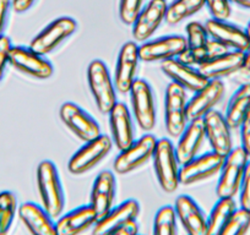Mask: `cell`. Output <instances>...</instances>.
Segmentation results:
<instances>
[{"label": "cell", "instance_id": "obj_27", "mask_svg": "<svg viewBox=\"0 0 250 235\" xmlns=\"http://www.w3.org/2000/svg\"><path fill=\"white\" fill-rule=\"evenodd\" d=\"M98 220L96 211L87 206H80L65 215H60L55 223L58 235H80L90 228H93Z\"/></svg>", "mask_w": 250, "mask_h": 235}, {"label": "cell", "instance_id": "obj_15", "mask_svg": "<svg viewBox=\"0 0 250 235\" xmlns=\"http://www.w3.org/2000/svg\"><path fill=\"white\" fill-rule=\"evenodd\" d=\"M139 61V45L136 42H126L122 45L115 65L114 86L120 93H129L136 81Z\"/></svg>", "mask_w": 250, "mask_h": 235}, {"label": "cell", "instance_id": "obj_21", "mask_svg": "<svg viewBox=\"0 0 250 235\" xmlns=\"http://www.w3.org/2000/svg\"><path fill=\"white\" fill-rule=\"evenodd\" d=\"M174 211L188 235H206L208 218L193 197L188 195L178 196L174 203Z\"/></svg>", "mask_w": 250, "mask_h": 235}, {"label": "cell", "instance_id": "obj_45", "mask_svg": "<svg viewBox=\"0 0 250 235\" xmlns=\"http://www.w3.org/2000/svg\"><path fill=\"white\" fill-rule=\"evenodd\" d=\"M245 32H247V35L249 36V38H250V22L248 23V26H247V28H245Z\"/></svg>", "mask_w": 250, "mask_h": 235}, {"label": "cell", "instance_id": "obj_36", "mask_svg": "<svg viewBox=\"0 0 250 235\" xmlns=\"http://www.w3.org/2000/svg\"><path fill=\"white\" fill-rule=\"evenodd\" d=\"M205 5L216 20L227 21L232 14L229 0H205Z\"/></svg>", "mask_w": 250, "mask_h": 235}, {"label": "cell", "instance_id": "obj_5", "mask_svg": "<svg viewBox=\"0 0 250 235\" xmlns=\"http://www.w3.org/2000/svg\"><path fill=\"white\" fill-rule=\"evenodd\" d=\"M87 82L98 110L108 114L117 103V90L104 61L100 59L91 61L87 68Z\"/></svg>", "mask_w": 250, "mask_h": 235}, {"label": "cell", "instance_id": "obj_14", "mask_svg": "<svg viewBox=\"0 0 250 235\" xmlns=\"http://www.w3.org/2000/svg\"><path fill=\"white\" fill-rule=\"evenodd\" d=\"M187 49V38L183 36L172 35L147 40L139 45L140 60L145 63L166 61L169 59H177Z\"/></svg>", "mask_w": 250, "mask_h": 235}, {"label": "cell", "instance_id": "obj_19", "mask_svg": "<svg viewBox=\"0 0 250 235\" xmlns=\"http://www.w3.org/2000/svg\"><path fill=\"white\" fill-rule=\"evenodd\" d=\"M223 95H225V83L222 80L208 81L205 87L194 93L193 97L188 100V120L203 119L208 113L215 109L216 104L222 99Z\"/></svg>", "mask_w": 250, "mask_h": 235}, {"label": "cell", "instance_id": "obj_28", "mask_svg": "<svg viewBox=\"0 0 250 235\" xmlns=\"http://www.w3.org/2000/svg\"><path fill=\"white\" fill-rule=\"evenodd\" d=\"M18 215L32 235H58L53 218L42 206L25 202L19 206Z\"/></svg>", "mask_w": 250, "mask_h": 235}, {"label": "cell", "instance_id": "obj_1", "mask_svg": "<svg viewBox=\"0 0 250 235\" xmlns=\"http://www.w3.org/2000/svg\"><path fill=\"white\" fill-rule=\"evenodd\" d=\"M187 31V49L177 58L182 63L199 66L208 60L227 53L228 48L208 36L205 25L191 21L185 27Z\"/></svg>", "mask_w": 250, "mask_h": 235}, {"label": "cell", "instance_id": "obj_37", "mask_svg": "<svg viewBox=\"0 0 250 235\" xmlns=\"http://www.w3.org/2000/svg\"><path fill=\"white\" fill-rule=\"evenodd\" d=\"M239 205L240 208L250 211V160L245 168L244 176L239 188Z\"/></svg>", "mask_w": 250, "mask_h": 235}, {"label": "cell", "instance_id": "obj_31", "mask_svg": "<svg viewBox=\"0 0 250 235\" xmlns=\"http://www.w3.org/2000/svg\"><path fill=\"white\" fill-rule=\"evenodd\" d=\"M204 5L205 0H174L167 6L165 21L169 25H178L199 13Z\"/></svg>", "mask_w": 250, "mask_h": 235}, {"label": "cell", "instance_id": "obj_6", "mask_svg": "<svg viewBox=\"0 0 250 235\" xmlns=\"http://www.w3.org/2000/svg\"><path fill=\"white\" fill-rule=\"evenodd\" d=\"M187 91L177 83L170 82L166 88L165 125L168 135L179 137L187 128Z\"/></svg>", "mask_w": 250, "mask_h": 235}, {"label": "cell", "instance_id": "obj_41", "mask_svg": "<svg viewBox=\"0 0 250 235\" xmlns=\"http://www.w3.org/2000/svg\"><path fill=\"white\" fill-rule=\"evenodd\" d=\"M109 235H139V223L138 220H131L123 225L122 228L117 229L115 232L110 233Z\"/></svg>", "mask_w": 250, "mask_h": 235}, {"label": "cell", "instance_id": "obj_17", "mask_svg": "<svg viewBox=\"0 0 250 235\" xmlns=\"http://www.w3.org/2000/svg\"><path fill=\"white\" fill-rule=\"evenodd\" d=\"M140 215V203L136 200H126L112 207L103 217L98 218L92 228V235H109L126 223L138 219Z\"/></svg>", "mask_w": 250, "mask_h": 235}, {"label": "cell", "instance_id": "obj_33", "mask_svg": "<svg viewBox=\"0 0 250 235\" xmlns=\"http://www.w3.org/2000/svg\"><path fill=\"white\" fill-rule=\"evenodd\" d=\"M152 235H178V218L173 206H163L157 211Z\"/></svg>", "mask_w": 250, "mask_h": 235}, {"label": "cell", "instance_id": "obj_3", "mask_svg": "<svg viewBox=\"0 0 250 235\" xmlns=\"http://www.w3.org/2000/svg\"><path fill=\"white\" fill-rule=\"evenodd\" d=\"M249 160L250 156L243 150L242 146L234 147L226 156L216 186V195L218 198H234L239 193L240 184Z\"/></svg>", "mask_w": 250, "mask_h": 235}, {"label": "cell", "instance_id": "obj_43", "mask_svg": "<svg viewBox=\"0 0 250 235\" xmlns=\"http://www.w3.org/2000/svg\"><path fill=\"white\" fill-rule=\"evenodd\" d=\"M230 3L235 4V5L240 6V8L249 9L250 10V0H229Z\"/></svg>", "mask_w": 250, "mask_h": 235}, {"label": "cell", "instance_id": "obj_11", "mask_svg": "<svg viewBox=\"0 0 250 235\" xmlns=\"http://www.w3.org/2000/svg\"><path fill=\"white\" fill-rule=\"evenodd\" d=\"M129 93L136 123L141 130L151 131L156 126V104L152 88L147 81L136 78Z\"/></svg>", "mask_w": 250, "mask_h": 235}, {"label": "cell", "instance_id": "obj_16", "mask_svg": "<svg viewBox=\"0 0 250 235\" xmlns=\"http://www.w3.org/2000/svg\"><path fill=\"white\" fill-rule=\"evenodd\" d=\"M166 0H150L147 5L144 6L138 19L133 23V38L136 43H145L155 35L161 23L166 20L167 14Z\"/></svg>", "mask_w": 250, "mask_h": 235}, {"label": "cell", "instance_id": "obj_8", "mask_svg": "<svg viewBox=\"0 0 250 235\" xmlns=\"http://www.w3.org/2000/svg\"><path fill=\"white\" fill-rule=\"evenodd\" d=\"M113 148V141L109 136L101 134L97 138L85 142L76 151L68 162V170L73 175H81L90 172L101 160L104 159Z\"/></svg>", "mask_w": 250, "mask_h": 235}, {"label": "cell", "instance_id": "obj_18", "mask_svg": "<svg viewBox=\"0 0 250 235\" xmlns=\"http://www.w3.org/2000/svg\"><path fill=\"white\" fill-rule=\"evenodd\" d=\"M205 123V136L213 152L226 156L233 150L232 129L228 125L225 115L213 109L203 118Z\"/></svg>", "mask_w": 250, "mask_h": 235}, {"label": "cell", "instance_id": "obj_22", "mask_svg": "<svg viewBox=\"0 0 250 235\" xmlns=\"http://www.w3.org/2000/svg\"><path fill=\"white\" fill-rule=\"evenodd\" d=\"M161 69L166 76L172 80V82L195 93L205 87L210 80L205 78L195 66L182 63L178 59H169L161 63Z\"/></svg>", "mask_w": 250, "mask_h": 235}, {"label": "cell", "instance_id": "obj_42", "mask_svg": "<svg viewBox=\"0 0 250 235\" xmlns=\"http://www.w3.org/2000/svg\"><path fill=\"white\" fill-rule=\"evenodd\" d=\"M36 0H11V8L15 13L23 14L30 10Z\"/></svg>", "mask_w": 250, "mask_h": 235}, {"label": "cell", "instance_id": "obj_35", "mask_svg": "<svg viewBox=\"0 0 250 235\" xmlns=\"http://www.w3.org/2000/svg\"><path fill=\"white\" fill-rule=\"evenodd\" d=\"M145 0H120L119 1V18L125 25L133 26L138 19L139 14L144 9Z\"/></svg>", "mask_w": 250, "mask_h": 235}, {"label": "cell", "instance_id": "obj_26", "mask_svg": "<svg viewBox=\"0 0 250 235\" xmlns=\"http://www.w3.org/2000/svg\"><path fill=\"white\" fill-rule=\"evenodd\" d=\"M245 53L238 50H228L225 54L198 66L199 71L208 80H222L227 76H233L244 68Z\"/></svg>", "mask_w": 250, "mask_h": 235}, {"label": "cell", "instance_id": "obj_38", "mask_svg": "<svg viewBox=\"0 0 250 235\" xmlns=\"http://www.w3.org/2000/svg\"><path fill=\"white\" fill-rule=\"evenodd\" d=\"M11 48H13V43H11L10 38L5 35L1 36L0 37V82L3 81L4 75H5Z\"/></svg>", "mask_w": 250, "mask_h": 235}, {"label": "cell", "instance_id": "obj_12", "mask_svg": "<svg viewBox=\"0 0 250 235\" xmlns=\"http://www.w3.org/2000/svg\"><path fill=\"white\" fill-rule=\"evenodd\" d=\"M9 64L20 73L37 80H47L54 74V68L49 60H47L43 55L33 52L30 47L23 45H13Z\"/></svg>", "mask_w": 250, "mask_h": 235}, {"label": "cell", "instance_id": "obj_32", "mask_svg": "<svg viewBox=\"0 0 250 235\" xmlns=\"http://www.w3.org/2000/svg\"><path fill=\"white\" fill-rule=\"evenodd\" d=\"M16 195L11 191L0 193V235H9L18 213Z\"/></svg>", "mask_w": 250, "mask_h": 235}, {"label": "cell", "instance_id": "obj_7", "mask_svg": "<svg viewBox=\"0 0 250 235\" xmlns=\"http://www.w3.org/2000/svg\"><path fill=\"white\" fill-rule=\"evenodd\" d=\"M78 30V23L73 18L62 16L50 22L43 28L32 40L28 47L37 54L45 57L57 49L64 40L74 35Z\"/></svg>", "mask_w": 250, "mask_h": 235}, {"label": "cell", "instance_id": "obj_13", "mask_svg": "<svg viewBox=\"0 0 250 235\" xmlns=\"http://www.w3.org/2000/svg\"><path fill=\"white\" fill-rule=\"evenodd\" d=\"M223 162H225V157L213 151L205 155L196 156L190 162L180 167L179 183L182 185L189 186L208 180L215 175L220 174Z\"/></svg>", "mask_w": 250, "mask_h": 235}, {"label": "cell", "instance_id": "obj_23", "mask_svg": "<svg viewBox=\"0 0 250 235\" xmlns=\"http://www.w3.org/2000/svg\"><path fill=\"white\" fill-rule=\"evenodd\" d=\"M178 138L179 140L174 147V151L178 162L182 167L198 156V152L205 141L206 136L204 119L189 121L185 130Z\"/></svg>", "mask_w": 250, "mask_h": 235}, {"label": "cell", "instance_id": "obj_2", "mask_svg": "<svg viewBox=\"0 0 250 235\" xmlns=\"http://www.w3.org/2000/svg\"><path fill=\"white\" fill-rule=\"evenodd\" d=\"M36 176L42 207L52 218H59L65 206V196L57 165L52 160H42L37 167Z\"/></svg>", "mask_w": 250, "mask_h": 235}, {"label": "cell", "instance_id": "obj_10", "mask_svg": "<svg viewBox=\"0 0 250 235\" xmlns=\"http://www.w3.org/2000/svg\"><path fill=\"white\" fill-rule=\"evenodd\" d=\"M59 117L62 124L83 142L95 140L101 135V128L97 121L75 103H62L59 109Z\"/></svg>", "mask_w": 250, "mask_h": 235}, {"label": "cell", "instance_id": "obj_30", "mask_svg": "<svg viewBox=\"0 0 250 235\" xmlns=\"http://www.w3.org/2000/svg\"><path fill=\"white\" fill-rule=\"evenodd\" d=\"M237 208L234 198H218L208 217L206 235H220Z\"/></svg>", "mask_w": 250, "mask_h": 235}, {"label": "cell", "instance_id": "obj_46", "mask_svg": "<svg viewBox=\"0 0 250 235\" xmlns=\"http://www.w3.org/2000/svg\"><path fill=\"white\" fill-rule=\"evenodd\" d=\"M139 235H141V234H139Z\"/></svg>", "mask_w": 250, "mask_h": 235}, {"label": "cell", "instance_id": "obj_20", "mask_svg": "<svg viewBox=\"0 0 250 235\" xmlns=\"http://www.w3.org/2000/svg\"><path fill=\"white\" fill-rule=\"evenodd\" d=\"M205 27L212 39L222 43L229 50L245 53L250 48V38L245 30L227 21L210 19L206 21Z\"/></svg>", "mask_w": 250, "mask_h": 235}, {"label": "cell", "instance_id": "obj_40", "mask_svg": "<svg viewBox=\"0 0 250 235\" xmlns=\"http://www.w3.org/2000/svg\"><path fill=\"white\" fill-rule=\"evenodd\" d=\"M10 9H13L11 8V0H0V37L4 36Z\"/></svg>", "mask_w": 250, "mask_h": 235}, {"label": "cell", "instance_id": "obj_4", "mask_svg": "<svg viewBox=\"0 0 250 235\" xmlns=\"http://www.w3.org/2000/svg\"><path fill=\"white\" fill-rule=\"evenodd\" d=\"M153 168L158 184L165 193L172 194L179 186L180 164L175 156L174 146L168 138L157 141L152 156Z\"/></svg>", "mask_w": 250, "mask_h": 235}, {"label": "cell", "instance_id": "obj_34", "mask_svg": "<svg viewBox=\"0 0 250 235\" xmlns=\"http://www.w3.org/2000/svg\"><path fill=\"white\" fill-rule=\"evenodd\" d=\"M250 229V211L237 208L220 235H247Z\"/></svg>", "mask_w": 250, "mask_h": 235}, {"label": "cell", "instance_id": "obj_9", "mask_svg": "<svg viewBox=\"0 0 250 235\" xmlns=\"http://www.w3.org/2000/svg\"><path fill=\"white\" fill-rule=\"evenodd\" d=\"M157 138L152 134H146L139 140L134 141L129 147L120 151L113 163V168L117 174L125 175L134 172L141 165L151 159L155 152Z\"/></svg>", "mask_w": 250, "mask_h": 235}, {"label": "cell", "instance_id": "obj_25", "mask_svg": "<svg viewBox=\"0 0 250 235\" xmlns=\"http://www.w3.org/2000/svg\"><path fill=\"white\" fill-rule=\"evenodd\" d=\"M117 194V180L110 170H103L96 176L91 190L90 206L96 211L98 218L103 217L114 205Z\"/></svg>", "mask_w": 250, "mask_h": 235}, {"label": "cell", "instance_id": "obj_39", "mask_svg": "<svg viewBox=\"0 0 250 235\" xmlns=\"http://www.w3.org/2000/svg\"><path fill=\"white\" fill-rule=\"evenodd\" d=\"M240 141H242V147L248 155L250 156V110L244 118L243 123L240 124Z\"/></svg>", "mask_w": 250, "mask_h": 235}, {"label": "cell", "instance_id": "obj_44", "mask_svg": "<svg viewBox=\"0 0 250 235\" xmlns=\"http://www.w3.org/2000/svg\"><path fill=\"white\" fill-rule=\"evenodd\" d=\"M244 68L249 69L250 70V48L245 52V61H244Z\"/></svg>", "mask_w": 250, "mask_h": 235}, {"label": "cell", "instance_id": "obj_29", "mask_svg": "<svg viewBox=\"0 0 250 235\" xmlns=\"http://www.w3.org/2000/svg\"><path fill=\"white\" fill-rule=\"evenodd\" d=\"M250 110V83L239 86L227 104L225 118L232 130L239 129Z\"/></svg>", "mask_w": 250, "mask_h": 235}, {"label": "cell", "instance_id": "obj_24", "mask_svg": "<svg viewBox=\"0 0 250 235\" xmlns=\"http://www.w3.org/2000/svg\"><path fill=\"white\" fill-rule=\"evenodd\" d=\"M108 114L113 145L119 151L125 150L135 141L133 119L129 108L124 103L117 102Z\"/></svg>", "mask_w": 250, "mask_h": 235}]
</instances>
